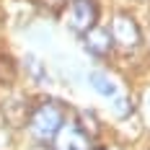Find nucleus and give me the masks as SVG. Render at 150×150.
<instances>
[{"label":"nucleus","mask_w":150,"mask_h":150,"mask_svg":"<svg viewBox=\"0 0 150 150\" xmlns=\"http://www.w3.org/2000/svg\"><path fill=\"white\" fill-rule=\"evenodd\" d=\"M29 127L36 140H52L65 127V106L60 101H42L31 109Z\"/></svg>","instance_id":"obj_1"},{"label":"nucleus","mask_w":150,"mask_h":150,"mask_svg":"<svg viewBox=\"0 0 150 150\" xmlns=\"http://www.w3.org/2000/svg\"><path fill=\"white\" fill-rule=\"evenodd\" d=\"M98 5L96 0H73L70 3V29L80 36H86L91 29H96L98 23Z\"/></svg>","instance_id":"obj_2"},{"label":"nucleus","mask_w":150,"mask_h":150,"mask_svg":"<svg viewBox=\"0 0 150 150\" xmlns=\"http://www.w3.org/2000/svg\"><path fill=\"white\" fill-rule=\"evenodd\" d=\"M109 34H111L114 44H122V47H127V49H129V47H137V44H140V39H142L137 23L129 18V16H124V13H119L117 18H114Z\"/></svg>","instance_id":"obj_3"},{"label":"nucleus","mask_w":150,"mask_h":150,"mask_svg":"<svg viewBox=\"0 0 150 150\" xmlns=\"http://www.w3.org/2000/svg\"><path fill=\"white\" fill-rule=\"evenodd\" d=\"M31 109L34 106L26 101V98H11L3 104V117L11 127H23L29 124V117H31Z\"/></svg>","instance_id":"obj_4"},{"label":"nucleus","mask_w":150,"mask_h":150,"mask_svg":"<svg viewBox=\"0 0 150 150\" xmlns=\"http://www.w3.org/2000/svg\"><path fill=\"white\" fill-rule=\"evenodd\" d=\"M83 39H86V49L91 54H96V57H104V54H109L114 49V39H111L109 29H101V26L91 29Z\"/></svg>","instance_id":"obj_5"},{"label":"nucleus","mask_w":150,"mask_h":150,"mask_svg":"<svg viewBox=\"0 0 150 150\" xmlns=\"http://www.w3.org/2000/svg\"><path fill=\"white\" fill-rule=\"evenodd\" d=\"M57 142H54V148L52 150H88L91 140L88 137H83L78 129H75V124H67V127H62L60 132H57Z\"/></svg>","instance_id":"obj_6"},{"label":"nucleus","mask_w":150,"mask_h":150,"mask_svg":"<svg viewBox=\"0 0 150 150\" xmlns=\"http://www.w3.org/2000/svg\"><path fill=\"white\" fill-rule=\"evenodd\" d=\"M73 124H75V129L83 137H88V140H93V137L98 135V119H96L93 111H78Z\"/></svg>","instance_id":"obj_7"},{"label":"nucleus","mask_w":150,"mask_h":150,"mask_svg":"<svg viewBox=\"0 0 150 150\" xmlns=\"http://www.w3.org/2000/svg\"><path fill=\"white\" fill-rule=\"evenodd\" d=\"M16 78H18V65L13 62V57L0 54V86H13Z\"/></svg>","instance_id":"obj_8"},{"label":"nucleus","mask_w":150,"mask_h":150,"mask_svg":"<svg viewBox=\"0 0 150 150\" xmlns=\"http://www.w3.org/2000/svg\"><path fill=\"white\" fill-rule=\"evenodd\" d=\"M91 86L98 91L101 96H114L117 88H114V83H111V78L104 73H91Z\"/></svg>","instance_id":"obj_9"},{"label":"nucleus","mask_w":150,"mask_h":150,"mask_svg":"<svg viewBox=\"0 0 150 150\" xmlns=\"http://www.w3.org/2000/svg\"><path fill=\"white\" fill-rule=\"evenodd\" d=\"M101 150H119V148H114V145H109V148H101Z\"/></svg>","instance_id":"obj_10"},{"label":"nucleus","mask_w":150,"mask_h":150,"mask_svg":"<svg viewBox=\"0 0 150 150\" xmlns=\"http://www.w3.org/2000/svg\"><path fill=\"white\" fill-rule=\"evenodd\" d=\"M57 3H62V0H57Z\"/></svg>","instance_id":"obj_11"}]
</instances>
